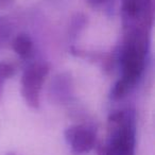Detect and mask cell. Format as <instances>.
Returning <instances> with one entry per match:
<instances>
[{
	"instance_id": "obj_10",
	"label": "cell",
	"mask_w": 155,
	"mask_h": 155,
	"mask_svg": "<svg viewBox=\"0 0 155 155\" xmlns=\"http://www.w3.org/2000/svg\"><path fill=\"white\" fill-rule=\"evenodd\" d=\"M14 74H15V68H14V66L11 63L0 62V75L3 79L9 80Z\"/></svg>"
},
{
	"instance_id": "obj_6",
	"label": "cell",
	"mask_w": 155,
	"mask_h": 155,
	"mask_svg": "<svg viewBox=\"0 0 155 155\" xmlns=\"http://www.w3.org/2000/svg\"><path fill=\"white\" fill-rule=\"evenodd\" d=\"M72 79L68 73H60L52 80L50 96L58 102H65L72 96Z\"/></svg>"
},
{
	"instance_id": "obj_13",
	"label": "cell",
	"mask_w": 155,
	"mask_h": 155,
	"mask_svg": "<svg viewBox=\"0 0 155 155\" xmlns=\"http://www.w3.org/2000/svg\"><path fill=\"white\" fill-rule=\"evenodd\" d=\"M5 79H3L1 75H0V101H1V98H2V95H3V85H5Z\"/></svg>"
},
{
	"instance_id": "obj_1",
	"label": "cell",
	"mask_w": 155,
	"mask_h": 155,
	"mask_svg": "<svg viewBox=\"0 0 155 155\" xmlns=\"http://www.w3.org/2000/svg\"><path fill=\"white\" fill-rule=\"evenodd\" d=\"M148 28L131 27L127 28L120 53L121 78L124 86L131 91L142 77L146 68L148 54Z\"/></svg>"
},
{
	"instance_id": "obj_11",
	"label": "cell",
	"mask_w": 155,
	"mask_h": 155,
	"mask_svg": "<svg viewBox=\"0 0 155 155\" xmlns=\"http://www.w3.org/2000/svg\"><path fill=\"white\" fill-rule=\"evenodd\" d=\"M15 3V0H0V10L9 9Z\"/></svg>"
},
{
	"instance_id": "obj_12",
	"label": "cell",
	"mask_w": 155,
	"mask_h": 155,
	"mask_svg": "<svg viewBox=\"0 0 155 155\" xmlns=\"http://www.w3.org/2000/svg\"><path fill=\"white\" fill-rule=\"evenodd\" d=\"M106 1H108V0H86V2L93 8L99 7V5H103L104 2H106Z\"/></svg>"
},
{
	"instance_id": "obj_4",
	"label": "cell",
	"mask_w": 155,
	"mask_h": 155,
	"mask_svg": "<svg viewBox=\"0 0 155 155\" xmlns=\"http://www.w3.org/2000/svg\"><path fill=\"white\" fill-rule=\"evenodd\" d=\"M122 14L127 22L125 28H148L153 21V0H122Z\"/></svg>"
},
{
	"instance_id": "obj_7",
	"label": "cell",
	"mask_w": 155,
	"mask_h": 155,
	"mask_svg": "<svg viewBox=\"0 0 155 155\" xmlns=\"http://www.w3.org/2000/svg\"><path fill=\"white\" fill-rule=\"evenodd\" d=\"M11 46L14 52L21 58H31L34 51L32 38L26 33H19L13 36V38L11 39Z\"/></svg>"
},
{
	"instance_id": "obj_14",
	"label": "cell",
	"mask_w": 155,
	"mask_h": 155,
	"mask_svg": "<svg viewBox=\"0 0 155 155\" xmlns=\"http://www.w3.org/2000/svg\"><path fill=\"white\" fill-rule=\"evenodd\" d=\"M5 155H16L15 153H8V154H5Z\"/></svg>"
},
{
	"instance_id": "obj_8",
	"label": "cell",
	"mask_w": 155,
	"mask_h": 155,
	"mask_svg": "<svg viewBox=\"0 0 155 155\" xmlns=\"http://www.w3.org/2000/svg\"><path fill=\"white\" fill-rule=\"evenodd\" d=\"M14 24L11 19L5 16H0V49L5 48L13 38Z\"/></svg>"
},
{
	"instance_id": "obj_5",
	"label": "cell",
	"mask_w": 155,
	"mask_h": 155,
	"mask_svg": "<svg viewBox=\"0 0 155 155\" xmlns=\"http://www.w3.org/2000/svg\"><path fill=\"white\" fill-rule=\"evenodd\" d=\"M65 139L75 155L88 153L96 147V133L87 125L73 124L65 131Z\"/></svg>"
},
{
	"instance_id": "obj_2",
	"label": "cell",
	"mask_w": 155,
	"mask_h": 155,
	"mask_svg": "<svg viewBox=\"0 0 155 155\" xmlns=\"http://www.w3.org/2000/svg\"><path fill=\"white\" fill-rule=\"evenodd\" d=\"M110 141L97 149L98 155H135V127L127 110L112 113L108 117Z\"/></svg>"
},
{
	"instance_id": "obj_3",
	"label": "cell",
	"mask_w": 155,
	"mask_h": 155,
	"mask_svg": "<svg viewBox=\"0 0 155 155\" xmlns=\"http://www.w3.org/2000/svg\"><path fill=\"white\" fill-rule=\"evenodd\" d=\"M50 67L45 62H35L29 65L21 75V95L30 107L37 108L41 105V91Z\"/></svg>"
},
{
	"instance_id": "obj_9",
	"label": "cell",
	"mask_w": 155,
	"mask_h": 155,
	"mask_svg": "<svg viewBox=\"0 0 155 155\" xmlns=\"http://www.w3.org/2000/svg\"><path fill=\"white\" fill-rule=\"evenodd\" d=\"M86 25V17H85L83 14L79 13L72 18V21H71L70 25V33L72 36H77L80 31L82 30L83 28Z\"/></svg>"
}]
</instances>
